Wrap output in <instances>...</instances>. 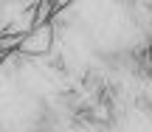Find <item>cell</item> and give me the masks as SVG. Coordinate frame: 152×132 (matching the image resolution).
<instances>
[{
	"instance_id": "6da1fadb",
	"label": "cell",
	"mask_w": 152,
	"mask_h": 132,
	"mask_svg": "<svg viewBox=\"0 0 152 132\" xmlns=\"http://www.w3.org/2000/svg\"><path fill=\"white\" fill-rule=\"evenodd\" d=\"M54 42H56V22H39L34 25L31 31H26L17 42V54L20 56H31V59H42L54 51Z\"/></svg>"
},
{
	"instance_id": "7a4b0ae2",
	"label": "cell",
	"mask_w": 152,
	"mask_h": 132,
	"mask_svg": "<svg viewBox=\"0 0 152 132\" xmlns=\"http://www.w3.org/2000/svg\"><path fill=\"white\" fill-rule=\"evenodd\" d=\"M51 3H54V6H56V11H65V9H68V6H71V3H73V0H51Z\"/></svg>"
}]
</instances>
